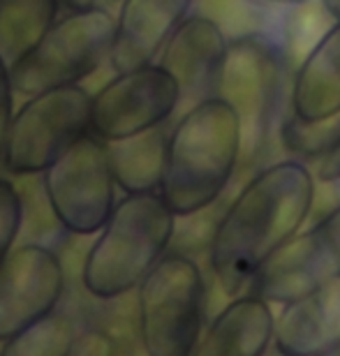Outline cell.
Returning <instances> with one entry per match:
<instances>
[{
    "label": "cell",
    "instance_id": "6da1fadb",
    "mask_svg": "<svg viewBox=\"0 0 340 356\" xmlns=\"http://www.w3.org/2000/svg\"><path fill=\"white\" fill-rule=\"evenodd\" d=\"M315 181L301 160H280L227 204L209 243V264L225 296L245 291L264 261L301 232L315 204Z\"/></svg>",
    "mask_w": 340,
    "mask_h": 356
},
{
    "label": "cell",
    "instance_id": "7a4b0ae2",
    "mask_svg": "<svg viewBox=\"0 0 340 356\" xmlns=\"http://www.w3.org/2000/svg\"><path fill=\"white\" fill-rule=\"evenodd\" d=\"M241 118L225 97H207L183 111L169 132L158 190L176 218L216 204L241 165Z\"/></svg>",
    "mask_w": 340,
    "mask_h": 356
},
{
    "label": "cell",
    "instance_id": "3957f363",
    "mask_svg": "<svg viewBox=\"0 0 340 356\" xmlns=\"http://www.w3.org/2000/svg\"><path fill=\"white\" fill-rule=\"evenodd\" d=\"M176 220L160 192L125 195L113 206L83 261L81 282L88 294L111 301L137 289L148 270L167 254Z\"/></svg>",
    "mask_w": 340,
    "mask_h": 356
},
{
    "label": "cell",
    "instance_id": "277c9868",
    "mask_svg": "<svg viewBox=\"0 0 340 356\" xmlns=\"http://www.w3.org/2000/svg\"><path fill=\"white\" fill-rule=\"evenodd\" d=\"M207 282L183 252H169L137 287V329L146 354L188 356L204 333Z\"/></svg>",
    "mask_w": 340,
    "mask_h": 356
},
{
    "label": "cell",
    "instance_id": "5b68a950",
    "mask_svg": "<svg viewBox=\"0 0 340 356\" xmlns=\"http://www.w3.org/2000/svg\"><path fill=\"white\" fill-rule=\"evenodd\" d=\"M287 81V47L271 35H238L227 44L218 79L225 97L241 118V162H254L266 148L278 118Z\"/></svg>",
    "mask_w": 340,
    "mask_h": 356
},
{
    "label": "cell",
    "instance_id": "8992f818",
    "mask_svg": "<svg viewBox=\"0 0 340 356\" xmlns=\"http://www.w3.org/2000/svg\"><path fill=\"white\" fill-rule=\"evenodd\" d=\"M116 33V19L107 7L70 12L56 21L47 35L10 67L14 92L38 95L42 90L72 86L93 74L109 60Z\"/></svg>",
    "mask_w": 340,
    "mask_h": 356
},
{
    "label": "cell",
    "instance_id": "52a82bcc",
    "mask_svg": "<svg viewBox=\"0 0 340 356\" xmlns=\"http://www.w3.org/2000/svg\"><path fill=\"white\" fill-rule=\"evenodd\" d=\"M90 99L76 83L31 95L12 118L3 167L14 176L44 172L76 139L90 132Z\"/></svg>",
    "mask_w": 340,
    "mask_h": 356
},
{
    "label": "cell",
    "instance_id": "ba28073f",
    "mask_svg": "<svg viewBox=\"0 0 340 356\" xmlns=\"http://www.w3.org/2000/svg\"><path fill=\"white\" fill-rule=\"evenodd\" d=\"M42 185L58 225L79 236L100 232L116 206L107 144L93 132L76 139L42 172Z\"/></svg>",
    "mask_w": 340,
    "mask_h": 356
},
{
    "label": "cell",
    "instance_id": "9c48e42d",
    "mask_svg": "<svg viewBox=\"0 0 340 356\" xmlns=\"http://www.w3.org/2000/svg\"><path fill=\"white\" fill-rule=\"evenodd\" d=\"M181 106V88L160 63L116 72L90 99V132L102 141L165 125Z\"/></svg>",
    "mask_w": 340,
    "mask_h": 356
},
{
    "label": "cell",
    "instance_id": "30bf717a",
    "mask_svg": "<svg viewBox=\"0 0 340 356\" xmlns=\"http://www.w3.org/2000/svg\"><path fill=\"white\" fill-rule=\"evenodd\" d=\"M340 275V206L306 232L294 234L264 261L245 291L285 303Z\"/></svg>",
    "mask_w": 340,
    "mask_h": 356
},
{
    "label": "cell",
    "instance_id": "8fae6325",
    "mask_svg": "<svg viewBox=\"0 0 340 356\" xmlns=\"http://www.w3.org/2000/svg\"><path fill=\"white\" fill-rule=\"evenodd\" d=\"M65 268L51 248L19 245L0 266V345L56 310Z\"/></svg>",
    "mask_w": 340,
    "mask_h": 356
},
{
    "label": "cell",
    "instance_id": "7c38bea8",
    "mask_svg": "<svg viewBox=\"0 0 340 356\" xmlns=\"http://www.w3.org/2000/svg\"><path fill=\"white\" fill-rule=\"evenodd\" d=\"M229 38L209 14H188L160 51V65L172 72L181 88V106L190 109L218 95V79Z\"/></svg>",
    "mask_w": 340,
    "mask_h": 356
},
{
    "label": "cell",
    "instance_id": "4fadbf2b",
    "mask_svg": "<svg viewBox=\"0 0 340 356\" xmlns=\"http://www.w3.org/2000/svg\"><path fill=\"white\" fill-rule=\"evenodd\" d=\"M280 305L273 336L280 354L320 356L340 345V275Z\"/></svg>",
    "mask_w": 340,
    "mask_h": 356
},
{
    "label": "cell",
    "instance_id": "5bb4252c",
    "mask_svg": "<svg viewBox=\"0 0 340 356\" xmlns=\"http://www.w3.org/2000/svg\"><path fill=\"white\" fill-rule=\"evenodd\" d=\"M195 0H120L109 63L113 72L153 63Z\"/></svg>",
    "mask_w": 340,
    "mask_h": 356
},
{
    "label": "cell",
    "instance_id": "9a60e30c",
    "mask_svg": "<svg viewBox=\"0 0 340 356\" xmlns=\"http://www.w3.org/2000/svg\"><path fill=\"white\" fill-rule=\"evenodd\" d=\"M275 315L271 301L241 291L211 319L193 354L200 356H259L273 343Z\"/></svg>",
    "mask_w": 340,
    "mask_h": 356
},
{
    "label": "cell",
    "instance_id": "2e32d148",
    "mask_svg": "<svg viewBox=\"0 0 340 356\" xmlns=\"http://www.w3.org/2000/svg\"><path fill=\"white\" fill-rule=\"evenodd\" d=\"M292 113L308 123L340 113V19L303 56L289 83Z\"/></svg>",
    "mask_w": 340,
    "mask_h": 356
},
{
    "label": "cell",
    "instance_id": "e0dca14e",
    "mask_svg": "<svg viewBox=\"0 0 340 356\" xmlns=\"http://www.w3.org/2000/svg\"><path fill=\"white\" fill-rule=\"evenodd\" d=\"M167 139L169 132L165 125H158L123 139L104 141L111 174L125 195L160 190L167 160Z\"/></svg>",
    "mask_w": 340,
    "mask_h": 356
},
{
    "label": "cell",
    "instance_id": "ac0fdd59",
    "mask_svg": "<svg viewBox=\"0 0 340 356\" xmlns=\"http://www.w3.org/2000/svg\"><path fill=\"white\" fill-rule=\"evenodd\" d=\"M60 0H0V58L17 65L56 24Z\"/></svg>",
    "mask_w": 340,
    "mask_h": 356
},
{
    "label": "cell",
    "instance_id": "d6986e66",
    "mask_svg": "<svg viewBox=\"0 0 340 356\" xmlns=\"http://www.w3.org/2000/svg\"><path fill=\"white\" fill-rule=\"evenodd\" d=\"M76 338L74 324L63 312H49L19 336L0 345L3 356H65Z\"/></svg>",
    "mask_w": 340,
    "mask_h": 356
},
{
    "label": "cell",
    "instance_id": "ffe728a7",
    "mask_svg": "<svg viewBox=\"0 0 340 356\" xmlns=\"http://www.w3.org/2000/svg\"><path fill=\"white\" fill-rule=\"evenodd\" d=\"M340 137V113L331 118L308 123L299 116L289 113L280 123V141L289 153L301 155V158H317L320 160Z\"/></svg>",
    "mask_w": 340,
    "mask_h": 356
},
{
    "label": "cell",
    "instance_id": "44dd1931",
    "mask_svg": "<svg viewBox=\"0 0 340 356\" xmlns=\"http://www.w3.org/2000/svg\"><path fill=\"white\" fill-rule=\"evenodd\" d=\"M21 218H24V204H21L17 188L0 178V266L10 257L14 241L19 236Z\"/></svg>",
    "mask_w": 340,
    "mask_h": 356
},
{
    "label": "cell",
    "instance_id": "7402d4cb",
    "mask_svg": "<svg viewBox=\"0 0 340 356\" xmlns=\"http://www.w3.org/2000/svg\"><path fill=\"white\" fill-rule=\"evenodd\" d=\"M12 76H10V65L0 58V160H3L5 153V141H7V132H10L12 125Z\"/></svg>",
    "mask_w": 340,
    "mask_h": 356
},
{
    "label": "cell",
    "instance_id": "603a6c76",
    "mask_svg": "<svg viewBox=\"0 0 340 356\" xmlns=\"http://www.w3.org/2000/svg\"><path fill=\"white\" fill-rule=\"evenodd\" d=\"M111 352H116V345L111 343V338L102 331H81L76 333L70 354L74 356H107Z\"/></svg>",
    "mask_w": 340,
    "mask_h": 356
},
{
    "label": "cell",
    "instance_id": "cb8c5ba5",
    "mask_svg": "<svg viewBox=\"0 0 340 356\" xmlns=\"http://www.w3.org/2000/svg\"><path fill=\"white\" fill-rule=\"evenodd\" d=\"M317 178L322 183H340V137L327 153L317 160Z\"/></svg>",
    "mask_w": 340,
    "mask_h": 356
},
{
    "label": "cell",
    "instance_id": "d4e9b609",
    "mask_svg": "<svg viewBox=\"0 0 340 356\" xmlns=\"http://www.w3.org/2000/svg\"><path fill=\"white\" fill-rule=\"evenodd\" d=\"M100 0H60V7H65L67 12H79V10H88V7H95Z\"/></svg>",
    "mask_w": 340,
    "mask_h": 356
},
{
    "label": "cell",
    "instance_id": "484cf974",
    "mask_svg": "<svg viewBox=\"0 0 340 356\" xmlns=\"http://www.w3.org/2000/svg\"><path fill=\"white\" fill-rule=\"evenodd\" d=\"M322 3V10L327 17H331L334 21L340 19V0H320Z\"/></svg>",
    "mask_w": 340,
    "mask_h": 356
},
{
    "label": "cell",
    "instance_id": "4316f807",
    "mask_svg": "<svg viewBox=\"0 0 340 356\" xmlns=\"http://www.w3.org/2000/svg\"><path fill=\"white\" fill-rule=\"evenodd\" d=\"M257 3H271V5H285V7H289V5H308L310 0H257Z\"/></svg>",
    "mask_w": 340,
    "mask_h": 356
},
{
    "label": "cell",
    "instance_id": "83f0119b",
    "mask_svg": "<svg viewBox=\"0 0 340 356\" xmlns=\"http://www.w3.org/2000/svg\"><path fill=\"white\" fill-rule=\"evenodd\" d=\"M331 354H334V356H340V345H338V347H336V350H334V352H331Z\"/></svg>",
    "mask_w": 340,
    "mask_h": 356
},
{
    "label": "cell",
    "instance_id": "f1b7e54d",
    "mask_svg": "<svg viewBox=\"0 0 340 356\" xmlns=\"http://www.w3.org/2000/svg\"><path fill=\"white\" fill-rule=\"evenodd\" d=\"M107 3H111V0H107Z\"/></svg>",
    "mask_w": 340,
    "mask_h": 356
}]
</instances>
